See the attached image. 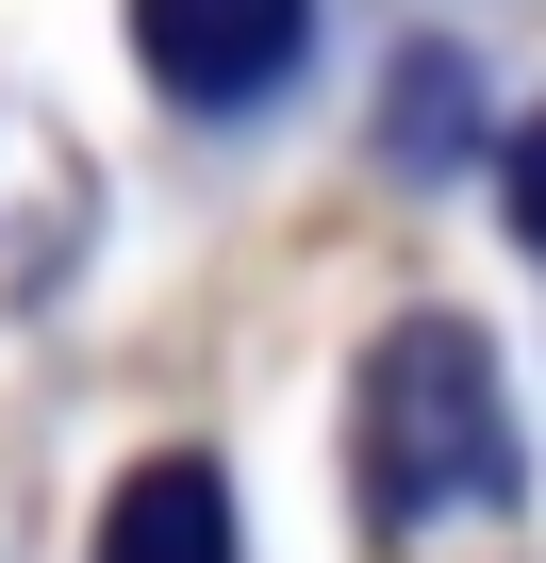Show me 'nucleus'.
I'll list each match as a JSON object with an SVG mask.
<instances>
[{"mask_svg":"<svg viewBox=\"0 0 546 563\" xmlns=\"http://www.w3.org/2000/svg\"><path fill=\"white\" fill-rule=\"evenodd\" d=\"M348 464H365L381 563H513L530 547V448H513V398H497V332L480 316H398L365 349Z\"/></svg>","mask_w":546,"mask_h":563,"instance_id":"f257e3e1","label":"nucleus"},{"mask_svg":"<svg viewBox=\"0 0 546 563\" xmlns=\"http://www.w3.org/2000/svg\"><path fill=\"white\" fill-rule=\"evenodd\" d=\"M83 249H100V166H83L34 100H0V332L67 299Z\"/></svg>","mask_w":546,"mask_h":563,"instance_id":"f03ea898","label":"nucleus"},{"mask_svg":"<svg viewBox=\"0 0 546 563\" xmlns=\"http://www.w3.org/2000/svg\"><path fill=\"white\" fill-rule=\"evenodd\" d=\"M299 34H315V0H133V67L166 100H199V117L265 100L299 67Z\"/></svg>","mask_w":546,"mask_h":563,"instance_id":"7ed1b4c3","label":"nucleus"},{"mask_svg":"<svg viewBox=\"0 0 546 563\" xmlns=\"http://www.w3.org/2000/svg\"><path fill=\"white\" fill-rule=\"evenodd\" d=\"M100 563H232V481H215L199 448L133 464V481H116V514H100Z\"/></svg>","mask_w":546,"mask_h":563,"instance_id":"20e7f679","label":"nucleus"},{"mask_svg":"<svg viewBox=\"0 0 546 563\" xmlns=\"http://www.w3.org/2000/svg\"><path fill=\"white\" fill-rule=\"evenodd\" d=\"M480 150V67L464 51H414L398 67V166H464Z\"/></svg>","mask_w":546,"mask_h":563,"instance_id":"39448f33","label":"nucleus"},{"mask_svg":"<svg viewBox=\"0 0 546 563\" xmlns=\"http://www.w3.org/2000/svg\"><path fill=\"white\" fill-rule=\"evenodd\" d=\"M513 232H530V249H546V117H530V133H513Z\"/></svg>","mask_w":546,"mask_h":563,"instance_id":"423d86ee","label":"nucleus"}]
</instances>
